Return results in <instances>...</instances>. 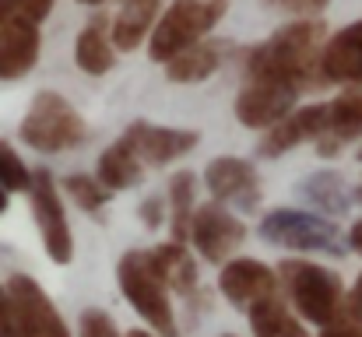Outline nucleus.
Here are the masks:
<instances>
[{
    "label": "nucleus",
    "mask_w": 362,
    "mask_h": 337,
    "mask_svg": "<svg viewBox=\"0 0 362 337\" xmlns=\"http://www.w3.org/2000/svg\"><path fill=\"white\" fill-rule=\"evenodd\" d=\"M324 21H288L253 49H246V81H292L303 92L327 85L320 74L324 57Z\"/></svg>",
    "instance_id": "1"
},
{
    "label": "nucleus",
    "mask_w": 362,
    "mask_h": 337,
    "mask_svg": "<svg viewBox=\"0 0 362 337\" xmlns=\"http://www.w3.org/2000/svg\"><path fill=\"white\" fill-rule=\"evenodd\" d=\"M278 278H281V292L288 295L292 309L317 324L327 327L345 313V285L331 267H320L313 260H299V256H285L278 264Z\"/></svg>",
    "instance_id": "2"
},
{
    "label": "nucleus",
    "mask_w": 362,
    "mask_h": 337,
    "mask_svg": "<svg viewBox=\"0 0 362 337\" xmlns=\"http://www.w3.org/2000/svg\"><path fill=\"white\" fill-rule=\"evenodd\" d=\"M117 281L127 302L134 306V313L148 324V331L158 337H176V313L169 302V285L158 274L151 249H127L117 264Z\"/></svg>",
    "instance_id": "3"
},
{
    "label": "nucleus",
    "mask_w": 362,
    "mask_h": 337,
    "mask_svg": "<svg viewBox=\"0 0 362 337\" xmlns=\"http://www.w3.org/2000/svg\"><path fill=\"white\" fill-rule=\"evenodd\" d=\"M226 11L229 0H173L148 39V57L165 67L190 46L211 39V28L226 18Z\"/></svg>",
    "instance_id": "4"
},
{
    "label": "nucleus",
    "mask_w": 362,
    "mask_h": 337,
    "mask_svg": "<svg viewBox=\"0 0 362 337\" xmlns=\"http://www.w3.org/2000/svg\"><path fill=\"white\" fill-rule=\"evenodd\" d=\"M18 137L42 155L74 151L88 141V123L60 92H35L28 112L18 126Z\"/></svg>",
    "instance_id": "5"
},
{
    "label": "nucleus",
    "mask_w": 362,
    "mask_h": 337,
    "mask_svg": "<svg viewBox=\"0 0 362 337\" xmlns=\"http://www.w3.org/2000/svg\"><path fill=\"white\" fill-rule=\"evenodd\" d=\"M260 239L281 249H299V253H341V228L313 211L299 208H274L260 218Z\"/></svg>",
    "instance_id": "6"
},
{
    "label": "nucleus",
    "mask_w": 362,
    "mask_h": 337,
    "mask_svg": "<svg viewBox=\"0 0 362 337\" xmlns=\"http://www.w3.org/2000/svg\"><path fill=\"white\" fill-rule=\"evenodd\" d=\"M28 201H32V218L39 225V235H42V246H46L49 260L53 264H71L74 260V235H71V225H67V215H64L60 187H57L49 169H35Z\"/></svg>",
    "instance_id": "7"
},
{
    "label": "nucleus",
    "mask_w": 362,
    "mask_h": 337,
    "mask_svg": "<svg viewBox=\"0 0 362 337\" xmlns=\"http://www.w3.org/2000/svg\"><path fill=\"white\" fill-rule=\"evenodd\" d=\"M246 242V225L218 201H204L190 222V246L204 256V264H229V256Z\"/></svg>",
    "instance_id": "8"
},
{
    "label": "nucleus",
    "mask_w": 362,
    "mask_h": 337,
    "mask_svg": "<svg viewBox=\"0 0 362 337\" xmlns=\"http://www.w3.org/2000/svg\"><path fill=\"white\" fill-rule=\"evenodd\" d=\"M204 187H208L211 201H218L226 208H240L243 215L260 211V176H257L253 162H246L240 155L211 158L204 169Z\"/></svg>",
    "instance_id": "9"
},
{
    "label": "nucleus",
    "mask_w": 362,
    "mask_h": 337,
    "mask_svg": "<svg viewBox=\"0 0 362 337\" xmlns=\"http://www.w3.org/2000/svg\"><path fill=\"white\" fill-rule=\"evenodd\" d=\"M303 88L292 81H246L236 95V119L250 130H271L296 112Z\"/></svg>",
    "instance_id": "10"
},
{
    "label": "nucleus",
    "mask_w": 362,
    "mask_h": 337,
    "mask_svg": "<svg viewBox=\"0 0 362 337\" xmlns=\"http://www.w3.org/2000/svg\"><path fill=\"white\" fill-rule=\"evenodd\" d=\"M218 292L226 295V302H233L236 309L250 313L253 306H260V302L281 295V278H278V271H271L267 264L240 256V260H229V264L222 267V274H218Z\"/></svg>",
    "instance_id": "11"
},
{
    "label": "nucleus",
    "mask_w": 362,
    "mask_h": 337,
    "mask_svg": "<svg viewBox=\"0 0 362 337\" xmlns=\"http://www.w3.org/2000/svg\"><path fill=\"white\" fill-rule=\"evenodd\" d=\"M7 292L18 306V317H21V331L25 337H71L64 317L57 313L53 299L46 295V288L28 278V274H11L7 278Z\"/></svg>",
    "instance_id": "12"
},
{
    "label": "nucleus",
    "mask_w": 362,
    "mask_h": 337,
    "mask_svg": "<svg viewBox=\"0 0 362 337\" xmlns=\"http://www.w3.org/2000/svg\"><path fill=\"white\" fill-rule=\"evenodd\" d=\"M123 137L137 148L141 162H144V165H151V169L173 165L176 158L190 155V151L197 148V141H201V134H197V130H183V126H158V123H148V119H134V123L127 126V134H123Z\"/></svg>",
    "instance_id": "13"
},
{
    "label": "nucleus",
    "mask_w": 362,
    "mask_h": 337,
    "mask_svg": "<svg viewBox=\"0 0 362 337\" xmlns=\"http://www.w3.org/2000/svg\"><path fill=\"white\" fill-rule=\"evenodd\" d=\"M331 126V102H317V106H303L296 110L288 119H281L278 126H271L260 144H257V155L260 158H281L288 155L292 148H299L303 141H320Z\"/></svg>",
    "instance_id": "14"
},
{
    "label": "nucleus",
    "mask_w": 362,
    "mask_h": 337,
    "mask_svg": "<svg viewBox=\"0 0 362 337\" xmlns=\"http://www.w3.org/2000/svg\"><path fill=\"white\" fill-rule=\"evenodd\" d=\"M42 53V32L39 25L14 18L0 25V81H18L25 78Z\"/></svg>",
    "instance_id": "15"
},
{
    "label": "nucleus",
    "mask_w": 362,
    "mask_h": 337,
    "mask_svg": "<svg viewBox=\"0 0 362 337\" xmlns=\"http://www.w3.org/2000/svg\"><path fill=\"white\" fill-rule=\"evenodd\" d=\"M320 74L327 85H362V21L345 25L327 39Z\"/></svg>",
    "instance_id": "16"
},
{
    "label": "nucleus",
    "mask_w": 362,
    "mask_h": 337,
    "mask_svg": "<svg viewBox=\"0 0 362 337\" xmlns=\"http://www.w3.org/2000/svg\"><path fill=\"white\" fill-rule=\"evenodd\" d=\"M74 64L81 74H92V78H103L117 67V46H113V25L106 14H95L81 32H78V42H74Z\"/></svg>",
    "instance_id": "17"
},
{
    "label": "nucleus",
    "mask_w": 362,
    "mask_h": 337,
    "mask_svg": "<svg viewBox=\"0 0 362 337\" xmlns=\"http://www.w3.org/2000/svg\"><path fill=\"white\" fill-rule=\"evenodd\" d=\"M356 137H362V88H349L338 99H331V126L317 141V155L334 158L345 148V141Z\"/></svg>",
    "instance_id": "18"
},
{
    "label": "nucleus",
    "mask_w": 362,
    "mask_h": 337,
    "mask_svg": "<svg viewBox=\"0 0 362 337\" xmlns=\"http://www.w3.org/2000/svg\"><path fill=\"white\" fill-rule=\"evenodd\" d=\"M226 53H229V42L204 39V42L190 46L187 53H180L176 60H169L165 64V78L173 85H201L211 74H218V67L226 64Z\"/></svg>",
    "instance_id": "19"
},
{
    "label": "nucleus",
    "mask_w": 362,
    "mask_h": 337,
    "mask_svg": "<svg viewBox=\"0 0 362 337\" xmlns=\"http://www.w3.org/2000/svg\"><path fill=\"white\" fill-rule=\"evenodd\" d=\"M95 176H99V183H103L110 194H120V190H130V187H137V183L144 179V162H141L137 148H134L127 137H120V141H113V144L99 155Z\"/></svg>",
    "instance_id": "20"
},
{
    "label": "nucleus",
    "mask_w": 362,
    "mask_h": 337,
    "mask_svg": "<svg viewBox=\"0 0 362 337\" xmlns=\"http://www.w3.org/2000/svg\"><path fill=\"white\" fill-rule=\"evenodd\" d=\"M158 4L162 0H123L120 14L113 18V46H117V53H134L148 39V32H155Z\"/></svg>",
    "instance_id": "21"
},
{
    "label": "nucleus",
    "mask_w": 362,
    "mask_h": 337,
    "mask_svg": "<svg viewBox=\"0 0 362 337\" xmlns=\"http://www.w3.org/2000/svg\"><path fill=\"white\" fill-rule=\"evenodd\" d=\"M151 260L158 267V274L165 278L169 292L176 295H194L197 292V260L190 256V249L183 242H162L151 249Z\"/></svg>",
    "instance_id": "22"
},
{
    "label": "nucleus",
    "mask_w": 362,
    "mask_h": 337,
    "mask_svg": "<svg viewBox=\"0 0 362 337\" xmlns=\"http://www.w3.org/2000/svg\"><path fill=\"white\" fill-rule=\"evenodd\" d=\"M299 194L320 211V215H345L352 208V190L345 187V179L334 172V169H324V172H310L303 183H299Z\"/></svg>",
    "instance_id": "23"
},
{
    "label": "nucleus",
    "mask_w": 362,
    "mask_h": 337,
    "mask_svg": "<svg viewBox=\"0 0 362 337\" xmlns=\"http://www.w3.org/2000/svg\"><path fill=\"white\" fill-rule=\"evenodd\" d=\"M197 176L190 169L173 172L169 179V228H173V242H190V222L197 215Z\"/></svg>",
    "instance_id": "24"
},
{
    "label": "nucleus",
    "mask_w": 362,
    "mask_h": 337,
    "mask_svg": "<svg viewBox=\"0 0 362 337\" xmlns=\"http://www.w3.org/2000/svg\"><path fill=\"white\" fill-rule=\"evenodd\" d=\"M250 331L253 337H310L306 327L299 324V317L285 306V299H267L260 306H253L250 313Z\"/></svg>",
    "instance_id": "25"
},
{
    "label": "nucleus",
    "mask_w": 362,
    "mask_h": 337,
    "mask_svg": "<svg viewBox=\"0 0 362 337\" xmlns=\"http://www.w3.org/2000/svg\"><path fill=\"white\" fill-rule=\"evenodd\" d=\"M64 194L81 208V211H103L110 204V190L99 183V176L92 172H71L64 176Z\"/></svg>",
    "instance_id": "26"
},
{
    "label": "nucleus",
    "mask_w": 362,
    "mask_h": 337,
    "mask_svg": "<svg viewBox=\"0 0 362 337\" xmlns=\"http://www.w3.org/2000/svg\"><path fill=\"white\" fill-rule=\"evenodd\" d=\"M32 179H35V172L21 162V155L7 141H0V190H7V194H28L32 190Z\"/></svg>",
    "instance_id": "27"
},
{
    "label": "nucleus",
    "mask_w": 362,
    "mask_h": 337,
    "mask_svg": "<svg viewBox=\"0 0 362 337\" xmlns=\"http://www.w3.org/2000/svg\"><path fill=\"white\" fill-rule=\"evenodd\" d=\"M78 331H81V337H120L117 324H113V317L103 313V309H85Z\"/></svg>",
    "instance_id": "28"
},
{
    "label": "nucleus",
    "mask_w": 362,
    "mask_h": 337,
    "mask_svg": "<svg viewBox=\"0 0 362 337\" xmlns=\"http://www.w3.org/2000/svg\"><path fill=\"white\" fill-rule=\"evenodd\" d=\"M260 4H267L274 11H285V14H296L299 21H313L331 0H260Z\"/></svg>",
    "instance_id": "29"
},
{
    "label": "nucleus",
    "mask_w": 362,
    "mask_h": 337,
    "mask_svg": "<svg viewBox=\"0 0 362 337\" xmlns=\"http://www.w3.org/2000/svg\"><path fill=\"white\" fill-rule=\"evenodd\" d=\"M0 337H25V331H21V317H18V306H14L7 285H0Z\"/></svg>",
    "instance_id": "30"
},
{
    "label": "nucleus",
    "mask_w": 362,
    "mask_h": 337,
    "mask_svg": "<svg viewBox=\"0 0 362 337\" xmlns=\"http://www.w3.org/2000/svg\"><path fill=\"white\" fill-rule=\"evenodd\" d=\"M320 337H362V320H356V317L345 309L334 324L320 327Z\"/></svg>",
    "instance_id": "31"
},
{
    "label": "nucleus",
    "mask_w": 362,
    "mask_h": 337,
    "mask_svg": "<svg viewBox=\"0 0 362 337\" xmlns=\"http://www.w3.org/2000/svg\"><path fill=\"white\" fill-rule=\"evenodd\" d=\"M53 4H57V0H18V18H25V21H32V25H42V21L49 18Z\"/></svg>",
    "instance_id": "32"
},
{
    "label": "nucleus",
    "mask_w": 362,
    "mask_h": 337,
    "mask_svg": "<svg viewBox=\"0 0 362 337\" xmlns=\"http://www.w3.org/2000/svg\"><path fill=\"white\" fill-rule=\"evenodd\" d=\"M162 204H165V201H158V197H148V201L141 204V211H137V215H141V222H144L148 232L162 225V215H165V208H162Z\"/></svg>",
    "instance_id": "33"
},
{
    "label": "nucleus",
    "mask_w": 362,
    "mask_h": 337,
    "mask_svg": "<svg viewBox=\"0 0 362 337\" xmlns=\"http://www.w3.org/2000/svg\"><path fill=\"white\" fill-rule=\"evenodd\" d=\"M345 309H349L356 320H362V274L356 278V285H352V292H349V299H345Z\"/></svg>",
    "instance_id": "34"
},
{
    "label": "nucleus",
    "mask_w": 362,
    "mask_h": 337,
    "mask_svg": "<svg viewBox=\"0 0 362 337\" xmlns=\"http://www.w3.org/2000/svg\"><path fill=\"white\" fill-rule=\"evenodd\" d=\"M18 18V0H0V25Z\"/></svg>",
    "instance_id": "35"
},
{
    "label": "nucleus",
    "mask_w": 362,
    "mask_h": 337,
    "mask_svg": "<svg viewBox=\"0 0 362 337\" xmlns=\"http://www.w3.org/2000/svg\"><path fill=\"white\" fill-rule=\"evenodd\" d=\"M349 246H352V249H356V253L362 256V218L352 225V228H349Z\"/></svg>",
    "instance_id": "36"
},
{
    "label": "nucleus",
    "mask_w": 362,
    "mask_h": 337,
    "mask_svg": "<svg viewBox=\"0 0 362 337\" xmlns=\"http://www.w3.org/2000/svg\"><path fill=\"white\" fill-rule=\"evenodd\" d=\"M7 204H11V201H7V190H0V215L7 211Z\"/></svg>",
    "instance_id": "37"
},
{
    "label": "nucleus",
    "mask_w": 362,
    "mask_h": 337,
    "mask_svg": "<svg viewBox=\"0 0 362 337\" xmlns=\"http://www.w3.org/2000/svg\"><path fill=\"white\" fill-rule=\"evenodd\" d=\"M127 337H155V334H151V331H130Z\"/></svg>",
    "instance_id": "38"
},
{
    "label": "nucleus",
    "mask_w": 362,
    "mask_h": 337,
    "mask_svg": "<svg viewBox=\"0 0 362 337\" xmlns=\"http://www.w3.org/2000/svg\"><path fill=\"white\" fill-rule=\"evenodd\" d=\"M78 4H88L92 7V4H106V0H78Z\"/></svg>",
    "instance_id": "39"
},
{
    "label": "nucleus",
    "mask_w": 362,
    "mask_h": 337,
    "mask_svg": "<svg viewBox=\"0 0 362 337\" xmlns=\"http://www.w3.org/2000/svg\"><path fill=\"white\" fill-rule=\"evenodd\" d=\"M218 337H236V334H218Z\"/></svg>",
    "instance_id": "40"
},
{
    "label": "nucleus",
    "mask_w": 362,
    "mask_h": 337,
    "mask_svg": "<svg viewBox=\"0 0 362 337\" xmlns=\"http://www.w3.org/2000/svg\"><path fill=\"white\" fill-rule=\"evenodd\" d=\"M359 162H362V148H359Z\"/></svg>",
    "instance_id": "41"
},
{
    "label": "nucleus",
    "mask_w": 362,
    "mask_h": 337,
    "mask_svg": "<svg viewBox=\"0 0 362 337\" xmlns=\"http://www.w3.org/2000/svg\"><path fill=\"white\" fill-rule=\"evenodd\" d=\"M359 197H362V187H359Z\"/></svg>",
    "instance_id": "42"
}]
</instances>
